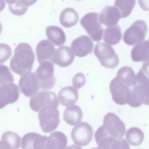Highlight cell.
Returning <instances> with one entry per match:
<instances>
[{
    "instance_id": "obj_1",
    "label": "cell",
    "mask_w": 149,
    "mask_h": 149,
    "mask_svg": "<svg viewBox=\"0 0 149 149\" xmlns=\"http://www.w3.org/2000/svg\"><path fill=\"white\" fill-rule=\"evenodd\" d=\"M35 60L31 46L27 43L18 44L15 48L10 62V67L14 72L20 75L31 72Z\"/></svg>"
},
{
    "instance_id": "obj_2",
    "label": "cell",
    "mask_w": 149,
    "mask_h": 149,
    "mask_svg": "<svg viewBox=\"0 0 149 149\" xmlns=\"http://www.w3.org/2000/svg\"><path fill=\"white\" fill-rule=\"evenodd\" d=\"M133 86L127 80L116 76L111 81L109 86L113 101L120 105L127 104Z\"/></svg>"
},
{
    "instance_id": "obj_3",
    "label": "cell",
    "mask_w": 149,
    "mask_h": 149,
    "mask_svg": "<svg viewBox=\"0 0 149 149\" xmlns=\"http://www.w3.org/2000/svg\"><path fill=\"white\" fill-rule=\"evenodd\" d=\"M39 112V124L43 132H49L56 129L60 122L57 107L48 105L43 107Z\"/></svg>"
},
{
    "instance_id": "obj_4",
    "label": "cell",
    "mask_w": 149,
    "mask_h": 149,
    "mask_svg": "<svg viewBox=\"0 0 149 149\" xmlns=\"http://www.w3.org/2000/svg\"><path fill=\"white\" fill-rule=\"evenodd\" d=\"M94 53L101 64L106 68L113 69L118 64V55L112 47L107 44L97 43L95 46Z\"/></svg>"
},
{
    "instance_id": "obj_5",
    "label": "cell",
    "mask_w": 149,
    "mask_h": 149,
    "mask_svg": "<svg viewBox=\"0 0 149 149\" xmlns=\"http://www.w3.org/2000/svg\"><path fill=\"white\" fill-rule=\"evenodd\" d=\"M54 71V65L49 61L40 63L35 72L39 81L40 89L50 90L54 86L56 79Z\"/></svg>"
},
{
    "instance_id": "obj_6",
    "label": "cell",
    "mask_w": 149,
    "mask_h": 149,
    "mask_svg": "<svg viewBox=\"0 0 149 149\" xmlns=\"http://www.w3.org/2000/svg\"><path fill=\"white\" fill-rule=\"evenodd\" d=\"M80 22L93 40L99 42L102 40L104 29L97 13L91 12L86 14L81 18Z\"/></svg>"
},
{
    "instance_id": "obj_7",
    "label": "cell",
    "mask_w": 149,
    "mask_h": 149,
    "mask_svg": "<svg viewBox=\"0 0 149 149\" xmlns=\"http://www.w3.org/2000/svg\"><path fill=\"white\" fill-rule=\"evenodd\" d=\"M147 29L144 21H136L125 31L123 38L124 42L129 45H136L142 42L146 35Z\"/></svg>"
},
{
    "instance_id": "obj_8",
    "label": "cell",
    "mask_w": 149,
    "mask_h": 149,
    "mask_svg": "<svg viewBox=\"0 0 149 149\" xmlns=\"http://www.w3.org/2000/svg\"><path fill=\"white\" fill-rule=\"evenodd\" d=\"M102 125L107 134L114 139L123 138L125 132L124 123L115 113H107L104 116Z\"/></svg>"
},
{
    "instance_id": "obj_9",
    "label": "cell",
    "mask_w": 149,
    "mask_h": 149,
    "mask_svg": "<svg viewBox=\"0 0 149 149\" xmlns=\"http://www.w3.org/2000/svg\"><path fill=\"white\" fill-rule=\"evenodd\" d=\"M29 104L32 110L39 112L43 107L48 105H54L58 107L59 103L54 92L42 91L32 96L30 100Z\"/></svg>"
},
{
    "instance_id": "obj_10",
    "label": "cell",
    "mask_w": 149,
    "mask_h": 149,
    "mask_svg": "<svg viewBox=\"0 0 149 149\" xmlns=\"http://www.w3.org/2000/svg\"><path fill=\"white\" fill-rule=\"evenodd\" d=\"M93 131L86 122H81L74 126L71 133L72 139L76 145L83 146L88 145L92 139Z\"/></svg>"
},
{
    "instance_id": "obj_11",
    "label": "cell",
    "mask_w": 149,
    "mask_h": 149,
    "mask_svg": "<svg viewBox=\"0 0 149 149\" xmlns=\"http://www.w3.org/2000/svg\"><path fill=\"white\" fill-rule=\"evenodd\" d=\"M18 86L21 92L25 96H33L40 89L39 82L35 73L29 72L21 77Z\"/></svg>"
},
{
    "instance_id": "obj_12",
    "label": "cell",
    "mask_w": 149,
    "mask_h": 149,
    "mask_svg": "<svg viewBox=\"0 0 149 149\" xmlns=\"http://www.w3.org/2000/svg\"><path fill=\"white\" fill-rule=\"evenodd\" d=\"M19 95L18 86L13 82L0 84V109L15 102L18 99Z\"/></svg>"
},
{
    "instance_id": "obj_13",
    "label": "cell",
    "mask_w": 149,
    "mask_h": 149,
    "mask_svg": "<svg viewBox=\"0 0 149 149\" xmlns=\"http://www.w3.org/2000/svg\"><path fill=\"white\" fill-rule=\"evenodd\" d=\"M70 46L75 56L83 57L92 52L93 42L88 36L83 35L74 39Z\"/></svg>"
},
{
    "instance_id": "obj_14",
    "label": "cell",
    "mask_w": 149,
    "mask_h": 149,
    "mask_svg": "<svg viewBox=\"0 0 149 149\" xmlns=\"http://www.w3.org/2000/svg\"><path fill=\"white\" fill-rule=\"evenodd\" d=\"M74 55L71 49L67 46H62L56 49L50 61L62 67H68L73 62Z\"/></svg>"
},
{
    "instance_id": "obj_15",
    "label": "cell",
    "mask_w": 149,
    "mask_h": 149,
    "mask_svg": "<svg viewBox=\"0 0 149 149\" xmlns=\"http://www.w3.org/2000/svg\"><path fill=\"white\" fill-rule=\"evenodd\" d=\"M98 17L101 23L108 27L117 25L121 18L120 11L117 7L107 5L100 13Z\"/></svg>"
},
{
    "instance_id": "obj_16",
    "label": "cell",
    "mask_w": 149,
    "mask_h": 149,
    "mask_svg": "<svg viewBox=\"0 0 149 149\" xmlns=\"http://www.w3.org/2000/svg\"><path fill=\"white\" fill-rule=\"evenodd\" d=\"M47 136L35 132H30L22 137L21 147L22 149H44Z\"/></svg>"
},
{
    "instance_id": "obj_17",
    "label": "cell",
    "mask_w": 149,
    "mask_h": 149,
    "mask_svg": "<svg viewBox=\"0 0 149 149\" xmlns=\"http://www.w3.org/2000/svg\"><path fill=\"white\" fill-rule=\"evenodd\" d=\"M54 45L47 40H43L37 44L36 48L37 59L39 63L50 60L55 51Z\"/></svg>"
},
{
    "instance_id": "obj_18",
    "label": "cell",
    "mask_w": 149,
    "mask_h": 149,
    "mask_svg": "<svg viewBox=\"0 0 149 149\" xmlns=\"http://www.w3.org/2000/svg\"><path fill=\"white\" fill-rule=\"evenodd\" d=\"M67 144L66 135L61 132L54 131L47 136L44 149H64Z\"/></svg>"
},
{
    "instance_id": "obj_19",
    "label": "cell",
    "mask_w": 149,
    "mask_h": 149,
    "mask_svg": "<svg viewBox=\"0 0 149 149\" xmlns=\"http://www.w3.org/2000/svg\"><path fill=\"white\" fill-rule=\"evenodd\" d=\"M131 57L136 62L149 61V40L143 41L134 46L131 50Z\"/></svg>"
},
{
    "instance_id": "obj_20",
    "label": "cell",
    "mask_w": 149,
    "mask_h": 149,
    "mask_svg": "<svg viewBox=\"0 0 149 149\" xmlns=\"http://www.w3.org/2000/svg\"><path fill=\"white\" fill-rule=\"evenodd\" d=\"M83 113L81 109L76 104H72L67 107L63 114V119L68 124L74 126L81 120Z\"/></svg>"
},
{
    "instance_id": "obj_21",
    "label": "cell",
    "mask_w": 149,
    "mask_h": 149,
    "mask_svg": "<svg viewBox=\"0 0 149 149\" xmlns=\"http://www.w3.org/2000/svg\"><path fill=\"white\" fill-rule=\"evenodd\" d=\"M79 97V93L74 87L69 86L62 88L58 93L59 103L65 106L75 103Z\"/></svg>"
},
{
    "instance_id": "obj_22",
    "label": "cell",
    "mask_w": 149,
    "mask_h": 149,
    "mask_svg": "<svg viewBox=\"0 0 149 149\" xmlns=\"http://www.w3.org/2000/svg\"><path fill=\"white\" fill-rule=\"evenodd\" d=\"M20 137L16 133L11 131L6 132L2 135L0 148H19L20 146Z\"/></svg>"
},
{
    "instance_id": "obj_23",
    "label": "cell",
    "mask_w": 149,
    "mask_h": 149,
    "mask_svg": "<svg viewBox=\"0 0 149 149\" xmlns=\"http://www.w3.org/2000/svg\"><path fill=\"white\" fill-rule=\"evenodd\" d=\"M46 33L48 39L55 45L61 46L66 41L65 34L62 29L56 26H50L46 27Z\"/></svg>"
},
{
    "instance_id": "obj_24",
    "label": "cell",
    "mask_w": 149,
    "mask_h": 149,
    "mask_svg": "<svg viewBox=\"0 0 149 149\" xmlns=\"http://www.w3.org/2000/svg\"><path fill=\"white\" fill-rule=\"evenodd\" d=\"M79 20V15L74 9L67 8L63 9L59 16V21L64 27L68 28L75 25Z\"/></svg>"
},
{
    "instance_id": "obj_25",
    "label": "cell",
    "mask_w": 149,
    "mask_h": 149,
    "mask_svg": "<svg viewBox=\"0 0 149 149\" xmlns=\"http://www.w3.org/2000/svg\"><path fill=\"white\" fill-rule=\"evenodd\" d=\"M122 33L120 26L118 25L108 26L104 30L103 40L111 45H116L121 40Z\"/></svg>"
},
{
    "instance_id": "obj_26",
    "label": "cell",
    "mask_w": 149,
    "mask_h": 149,
    "mask_svg": "<svg viewBox=\"0 0 149 149\" xmlns=\"http://www.w3.org/2000/svg\"><path fill=\"white\" fill-rule=\"evenodd\" d=\"M125 138L129 143L133 146H138L143 142L144 134L143 132L139 128L133 127L126 131Z\"/></svg>"
},
{
    "instance_id": "obj_27",
    "label": "cell",
    "mask_w": 149,
    "mask_h": 149,
    "mask_svg": "<svg viewBox=\"0 0 149 149\" xmlns=\"http://www.w3.org/2000/svg\"><path fill=\"white\" fill-rule=\"evenodd\" d=\"M136 3L135 0H115L114 5L119 10L121 18L128 16Z\"/></svg>"
},
{
    "instance_id": "obj_28",
    "label": "cell",
    "mask_w": 149,
    "mask_h": 149,
    "mask_svg": "<svg viewBox=\"0 0 149 149\" xmlns=\"http://www.w3.org/2000/svg\"><path fill=\"white\" fill-rule=\"evenodd\" d=\"M8 7L11 13L18 16L24 15L28 9V7L23 4L20 0H16L14 3L9 4Z\"/></svg>"
},
{
    "instance_id": "obj_29",
    "label": "cell",
    "mask_w": 149,
    "mask_h": 149,
    "mask_svg": "<svg viewBox=\"0 0 149 149\" xmlns=\"http://www.w3.org/2000/svg\"><path fill=\"white\" fill-rule=\"evenodd\" d=\"M14 81L13 75L10 72L9 68L5 65L1 64L0 84L13 82Z\"/></svg>"
},
{
    "instance_id": "obj_30",
    "label": "cell",
    "mask_w": 149,
    "mask_h": 149,
    "mask_svg": "<svg viewBox=\"0 0 149 149\" xmlns=\"http://www.w3.org/2000/svg\"><path fill=\"white\" fill-rule=\"evenodd\" d=\"M12 53L11 49L8 45L4 43L0 44V63H3L7 60Z\"/></svg>"
},
{
    "instance_id": "obj_31",
    "label": "cell",
    "mask_w": 149,
    "mask_h": 149,
    "mask_svg": "<svg viewBox=\"0 0 149 149\" xmlns=\"http://www.w3.org/2000/svg\"><path fill=\"white\" fill-rule=\"evenodd\" d=\"M86 82L85 77L81 72H79L75 74L72 81V85L76 89L81 88L85 85Z\"/></svg>"
},
{
    "instance_id": "obj_32",
    "label": "cell",
    "mask_w": 149,
    "mask_h": 149,
    "mask_svg": "<svg viewBox=\"0 0 149 149\" xmlns=\"http://www.w3.org/2000/svg\"><path fill=\"white\" fill-rule=\"evenodd\" d=\"M140 70L144 75L149 79V61L144 62Z\"/></svg>"
},
{
    "instance_id": "obj_33",
    "label": "cell",
    "mask_w": 149,
    "mask_h": 149,
    "mask_svg": "<svg viewBox=\"0 0 149 149\" xmlns=\"http://www.w3.org/2000/svg\"><path fill=\"white\" fill-rule=\"evenodd\" d=\"M138 2L143 10L149 11V0H138Z\"/></svg>"
},
{
    "instance_id": "obj_34",
    "label": "cell",
    "mask_w": 149,
    "mask_h": 149,
    "mask_svg": "<svg viewBox=\"0 0 149 149\" xmlns=\"http://www.w3.org/2000/svg\"><path fill=\"white\" fill-rule=\"evenodd\" d=\"M25 6L28 7L35 3L38 0H20Z\"/></svg>"
},
{
    "instance_id": "obj_35",
    "label": "cell",
    "mask_w": 149,
    "mask_h": 149,
    "mask_svg": "<svg viewBox=\"0 0 149 149\" xmlns=\"http://www.w3.org/2000/svg\"><path fill=\"white\" fill-rule=\"evenodd\" d=\"M16 0H5L7 3L9 4H12L15 2Z\"/></svg>"
},
{
    "instance_id": "obj_36",
    "label": "cell",
    "mask_w": 149,
    "mask_h": 149,
    "mask_svg": "<svg viewBox=\"0 0 149 149\" xmlns=\"http://www.w3.org/2000/svg\"></svg>"
}]
</instances>
